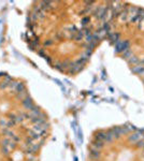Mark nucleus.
<instances>
[{
    "instance_id": "f257e3e1",
    "label": "nucleus",
    "mask_w": 144,
    "mask_h": 161,
    "mask_svg": "<svg viewBox=\"0 0 144 161\" xmlns=\"http://www.w3.org/2000/svg\"><path fill=\"white\" fill-rule=\"evenodd\" d=\"M115 49L117 53H125L129 49V42L128 41H118L115 44Z\"/></svg>"
},
{
    "instance_id": "f03ea898",
    "label": "nucleus",
    "mask_w": 144,
    "mask_h": 161,
    "mask_svg": "<svg viewBox=\"0 0 144 161\" xmlns=\"http://www.w3.org/2000/svg\"><path fill=\"white\" fill-rule=\"evenodd\" d=\"M142 139L140 133H134V134H131L129 137V141L130 142H139V141Z\"/></svg>"
},
{
    "instance_id": "7ed1b4c3",
    "label": "nucleus",
    "mask_w": 144,
    "mask_h": 161,
    "mask_svg": "<svg viewBox=\"0 0 144 161\" xmlns=\"http://www.w3.org/2000/svg\"><path fill=\"white\" fill-rule=\"evenodd\" d=\"M123 56H124V58H126V59H129L130 57L132 56V52H131L130 49H128V51H126L125 53H123Z\"/></svg>"
}]
</instances>
